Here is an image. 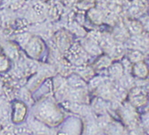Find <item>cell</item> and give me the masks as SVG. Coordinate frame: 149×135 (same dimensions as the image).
<instances>
[{"instance_id":"obj_2","label":"cell","mask_w":149,"mask_h":135,"mask_svg":"<svg viewBox=\"0 0 149 135\" xmlns=\"http://www.w3.org/2000/svg\"><path fill=\"white\" fill-rule=\"evenodd\" d=\"M68 53V59L70 60L71 63L76 65H82L86 64L88 60V53L83 49L79 44H75L72 48H69L68 50L66 51Z\"/></svg>"},{"instance_id":"obj_16","label":"cell","mask_w":149,"mask_h":135,"mask_svg":"<svg viewBox=\"0 0 149 135\" xmlns=\"http://www.w3.org/2000/svg\"><path fill=\"white\" fill-rule=\"evenodd\" d=\"M129 34L130 33H129L128 30L125 28L124 26H121V27H117V28L114 30L113 37L114 38V39L116 40V41L123 43V42H125L126 40L130 38Z\"/></svg>"},{"instance_id":"obj_23","label":"cell","mask_w":149,"mask_h":135,"mask_svg":"<svg viewBox=\"0 0 149 135\" xmlns=\"http://www.w3.org/2000/svg\"><path fill=\"white\" fill-rule=\"evenodd\" d=\"M93 107L97 112H99V113L104 112L105 110V108H106V105H105L104 99H103L102 98H99L97 100H95L94 103H93Z\"/></svg>"},{"instance_id":"obj_29","label":"cell","mask_w":149,"mask_h":135,"mask_svg":"<svg viewBox=\"0 0 149 135\" xmlns=\"http://www.w3.org/2000/svg\"><path fill=\"white\" fill-rule=\"evenodd\" d=\"M41 1H44V2H46V1H47V0H41Z\"/></svg>"},{"instance_id":"obj_5","label":"cell","mask_w":149,"mask_h":135,"mask_svg":"<svg viewBox=\"0 0 149 135\" xmlns=\"http://www.w3.org/2000/svg\"><path fill=\"white\" fill-rule=\"evenodd\" d=\"M80 46L83 48V49L87 53L90 54V55L97 56V55H100V54L102 53V49L100 48L98 43L94 41V40H92V39H90L89 38H83L82 40H81Z\"/></svg>"},{"instance_id":"obj_10","label":"cell","mask_w":149,"mask_h":135,"mask_svg":"<svg viewBox=\"0 0 149 135\" xmlns=\"http://www.w3.org/2000/svg\"><path fill=\"white\" fill-rule=\"evenodd\" d=\"M56 44L62 51H67L71 45V39L68 34L63 31H59L56 34Z\"/></svg>"},{"instance_id":"obj_25","label":"cell","mask_w":149,"mask_h":135,"mask_svg":"<svg viewBox=\"0 0 149 135\" xmlns=\"http://www.w3.org/2000/svg\"><path fill=\"white\" fill-rule=\"evenodd\" d=\"M31 35L29 33H24V34H20L19 36H17L16 39L18 40L19 44H21L22 47H25L26 44L29 42V40L31 39Z\"/></svg>"},{"instance_id":"obj_13","label":"cell","mask_w":149,"mask_h":135,"mask_svg":"<svg viewBox=\"0 0 149 135\" xmlns=\"http://www.w3.org/2000/svg\"><path fill=\"white\" fill-rule=\"evenodd\" d=\"M131 70L133 71V73L139 77V79H145L147 77L148 71H147V66L145 63L142 61L134 63V65L132 66Z\"/></svg>"},{"instance_id":"obj_6","label":"cell","mask_w":149,"mask_h":135,"mask_svg":"<svg viewBox=\"0 0 149 135\" xmlns=\"http://www.w3.org/2000/svg\"><path fill=\"white\" fill-rule=\"evenodd\" d=\"M113 99H116L118 101H123L127 97V91L126 89L120 85V83L118 80H113L109 84Z\"/></svg>"},{"instance_id":"obj_21","label":"cell","mask_w":149,"mask_h":135,"mask_svg":"<svg viewBox=\"0 0 149 135\" xmlns=\"http://www.w3.org/2000/svg\"><path fill=\"white\" fill-rule=\"evenodd\" d=\"M112 63V58L109 56H103L101 57L96 63H95V67L97 69H102L104 67H108Z\"/></svg>"},{"instance_id":"obj_7","label":"cell","mask_w":149,"mask_h":135,"mask_svg":"<svg viewBox=\"0 0 149 135\" xmlns=\"http://www.w3.org/2000/svg\"><path fill=\"white\" fill-rule=\"evenodd\" d=\"M116 40L111 34H101V37L98 40V45L102 51H104L105 53L109 54L113 48Z\"/></svg>"},{"instance_id":"obj_4","label":"cell","mask_w":149,"mask_h":135,"mask_svg":"<svg viewBox=\"0 0 149 135\" xmlns=\"http://www.w3.org/2000/svg\"><path fill=\"white\" fill-rule=\"evenodd\" d=\"M147 99V93L141 87H133L130 89V100L134 106H141L146 104Z\"/></svg>"},{"instance_id":"obj_31","label":"cell","mask_w":149,"mask_h":135,"mask_svg":"<svg viewBox=\"0 0 149 135\" xmlns=\"http://www.w3.org/2000/svg\"><path fill=\"white\" fill-rule=\"evenodd\" d=\"M0 1H1V0H0Z\"/></svg>"},{"instance_id":"obj_8","label":"cell","mask_w":149,"mask_h":135,"mask_svg":"<svg viewBox=\"0 0 149 135\" xmlns=\"http://www.w3.org/2000/svg\"><path fill=\"white\" fill-rule=\"evenodd\" d=\"M108 73H109V76L111 77L112 80H119L121 76L124 74V70L123 64L120 63H113L108 66Z\"/></svg>"},{"instance_id":"obj_20","label":"cell","mask_w":149,"mask_h":135,"mask_svg":"<svg viewBox=\"0 0 149 135\" xmlns=\"http://www.w3.org/2000/svg\"><path fill=\"white\" fill-rule=\"evenodd\" d=\"M118 82L120 83V85L123 88L127 89H131L134 87L135 85V80L134 78L130 74V73H124L121 78L118 80Z\"/></svg>"},{"instance_id":"obj_30","label":"cell","mask_w":149,"mask_h":135,"mask_svg":"<svg viewBox=\"0 0 149 135\" xmlns=\"http://www.w3.org/2000/svg\"><path fill=\"white\" fill-rule=\"evenodd\" d=\"M0 36H1V31H0Z\"/></svg>"},{"instance_id":"obj_11","label":"cell","mask_w":149,"mask_h":135,"mask_svg":"<svg viewBox=\"0 0 149 135\" xmlns=\"http://www.w3.org/2000/svg\"><path fill=\"white\" fill-rule=\"evenodd\" d=\"M26 115V107L24 104L21 102H15V110L13 114V121L15 123H20L23 120Z\"/></svg>"},{"instance_id":"obj_24","label":"cell","mask_w":149,"mask_h":135,"mask_svg":"<svg viewBox=\"0 0 149 135\" xmlns=\"http://www.w3.org/2000/svg\"><path fill=\"white\" fill-rule=\"evenodd\" d=\"M104 79L102 77H94L90 79V89L96 90L97 87H99L102 83H104Z\"/></svg>"},{"instance_id":"obj_1","label":"cell","mask_w":149,"mask_h":135,"mask_svg":"<svg viewBox=\"0 0 149 135\" xmlns=\"http://www.w3.org/2000/svg\"><path fill=\"white\" fill-rule=\"evenodd\" d=\"M40 106L41 107H39V114H38V116H39L40 119L52 125L61 123L63 115L62 113L57 110L56 106L47 102Z\"/></svg>"},{"instance_id":"obj_19","label":"cell","mask_w":149,"mask_h":135,"mask_svg":"<svg viewBox=\"0 0 149 135\" xmlns=\"http://www.w3.org/2000/svg\"><path fill=\"white\" fill-rule=\"evenodd\" d=\"M145 56L139 49H130V51L127 54V58L130 61V63H137L140 62L144 59Z\"/></svg>"},{"instance_id":"obj_26","label":"cell","mask_w":149,"mask_h":135,"mask_svg":"<svg viewBox=\"0 0 149 135\" xmlns=\"http://www.w3.org/2000/svg\"><path fill=\"white\" fill-rule=\"evenodd\" d=\"M24 3H25V0H10L9 6L13 10H16V9H20L21 7H22Z\"/></svg>"},{"instance_id":"obj_27","label":"cell","mask_w":149,"mask_h":135,"mask_svg":"<svg viewBox=\"0 0 149 135\" xmlns=\"http://www.w3.org/2000/svg\"><path fill=\"white\" fill-rule=\"evenodd\" d=\"M9 67V63L8 60L6 57L0 55V72L6 71V69H8Z\"/></svg>"},{"instance_id":"obj_9","label":"cell","mask_w":149,"mask_h":135,"mask_svg":"<svg viewBox=\"0 0 149 135\" xmlns=\"http://www.w3.org/2000/svg\"><path fill=\"white\" fill-rule=\"evenodd\" d=\"M66 83L68 87H71L74 90H84L87 88V84L84 80L79 75H71L66 79Z\"/></svg>"},{"instance_id":"obj_14","label":"cell","mask_w":149,"mask_h":135,"mask_svg":"<svg viewBox=\"0 0 149 135\" xmlns=\"http://www.w3.org/2000/svg\"><path fill=\"white\" fill-rule=\"evenodd\" d=\"M104 12L99 8H91L88 13L89 20L95 24H101L104 20Z\"/></svg>"},{"instance_id":"obj_18","label":"cell","mask_w":149,"mask_h":135,"mask_svg":"<svg viewBox=\"0 0 149 135\" xmlns=\"http://www.w3.org/2000/svg\"><path fill=\"white\" fill-rule=\"evenodd\" d=\"M145 10V5L142 3L141 0H134L131 3L130 7V15L133 16H139L141 13Z\"/></svg>"},{"instance_id":"obj_17","label":"cell","mask_w":149,"mask_h":135,"mask_svg":"<svg viewBox=\"0 0 149 135\" xmlns=\"http://www.w3.org/2000/svg\"><path fill=\"white\" fill-rule=\"evenodd\" d=\"M130 34H132V36L135 35H140L143 31V26L139 21H130L127 23V28Z\"/></svg>"},{"instance_id":"obj_28","label":"cell","mask_w":149,"mask_h":135,"mask_svg":"<svg viewBox=\"0 0 149 135\" xmlns=\"http://www.w3.org/2000/svg\"><path fill=\"white\" fill-rule=\"evenodd\" d=\"M62 2L66 6H72L77 2V0H62Z\"/></svg>"},{"instance_id":"obj_15","label":"cell","mask_w":149,"mask_h":135,"mask_svg":"<svg viewBox=\"0 0 149 135\" xmlns=\"http://www.w3.org/2000/svg\"><path fill=\"white\" fill-rule=\"evenodd\" d=\"M67 98L76 103H83L88 99L87 94L83 91V90H74L72 91H69Z\"/></svg>"},{"instance_id":"obj_22","label":"cell","mask_w":149,"mask_h":135,"mask_svg":"<svg viewBox=\"0 0 149 135\" xmlns=\"http://www.w3.org/2000/svg\"><path fill=\"white\" fill-rule=\"evenodd\" d=\"M5 51L7 54L8 57H10L11 59L13 60L18 59V50H17V48L13 44H8L5 48Z\"/></svg>"},{"instance_id":"obj_3","label":"cell","mask_w":149,"mask_h":135,"mask_svg":"<svg viewBox=\"0 0 149 135\" xmlns=\"http://www.w3.org/2000/svg\"><path fill=\"white\" fill-rule=\"evenodd\" d=\"M27 54L32 58H38L43 52L44 46L42 41L38 37H31L29 42L24 47Z\"/></svg>"},{"instance_id":"obj_12","label":"cell","mask_w":149,"mask_h":135,"mask_svg":"<svg viewBox=\"0 0 149 135\" xmlns=\"http://www.w3.org/2000/svg\"><path fill=\"white\" fill-rule=\"evenodd\" d=\"M126 53V48L125 46L119 41H116L113 48H112L111 52L109 53V55L111 57V58L115 59V60H119L120 58H123Z\"/></svg>"}]
</instances>
